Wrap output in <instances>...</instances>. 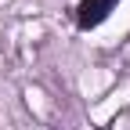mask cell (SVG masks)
Segmentation results:
<instances>
[{"label": "cell", "mask_w": 130, "mask_h": 130, "mask_svg": "<svg viewBox=\"0 0 130 130\" xmlns=\"http://www.w3.org/2000/svg\"><path fill=\"white\" fill-rule=\"evenodd\" d=\"M119 0H79V7H76V25L79 29H94V25H101L112 11H116Z\"/></svg>", "instance_id": "cell-1"}]
</instances>
